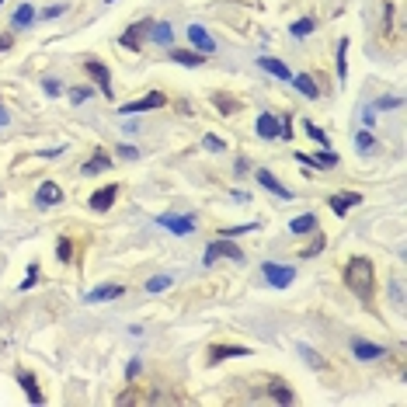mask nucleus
<instances>
[{
	"label": "nucleus",
	"instance_id": "nucleus-21",
	"mask_svg": "<svg viewBox=\"0 0 407 407\" xmlns=\"http://www.w3.org/2000/svg\"><path fill=\"white\" fill-rule=\"evenodd\" d=\"M258 67H261V70H268V74H275L279 81H289V77H293V74H289V67H286L282 60H272V56H261V60H258Z\"/></svg>",
	"mask_w": 407,
	"mask_h": 407
},
{
	"label": "nucleus",
	"instance_id": "nucleus-19",
	"mask_svg": "<svg viewBox=\"0 0 407 407\" xmlns=\"http://www.w3.org/2000/svg\"><path fill=\"white\" fill-rule=\"evenodd\" d=\"M18 383L25 387V394H28L32 404H42V390H39V383H35V376L28 369H18Z\"/></svg>",
	"mask_w": 407,
	"mask_h": 407
},
{
	"label": "nucleus",
	"instance_id": "nucleus-44",
	"mask_svg": "<svg viewBox=\"0 0 407 407\" xmlns=\"http://www.w3.org/2000/svg\"><path fill=\"white\" fill-rule=\"evenodd\" d=\"M125 376H129V383H132V380L139 376V362H136V359H132V362L125 366Z\"/></svg>",
	"mask_w": 407,
	"mask_h": 407
},
{
	"label": "nucleus",
	"instance_id": "nucleus-4",
	"mask_svg": "<svg viewBox=\"0 0 407 407\" xmlns=\"http://www.w3.org/2000/svg\"><path fill=\"white\" fill-rule=\"evenodd\" d=\"M167 104V95L164 91H150L146 98L139 102H129V104H118V115H139V111H150V108H164Z\"/></svg>",
	"mask_w": 407,
	"mask_h": 407
},
{
	"label": "nucleus",
	"instance_id": "nucleus-49",
	"mask_svg": "<svg viewBox=\"0 0 407 407\" xmlns=\"http://www.w3.org/2000/svg\"><path fill=\"white\" fill-rule=\"evenodd\" d=\"M104 4H111V0H104Z\"/></svg>",
	"mask_w": 407,
	"mask_h": 407
},
{
	"label": "nucleus",
	"instance_id": "nucleus-29",
	"mask_svg": "<svg viewBox=\"0 0 407 407\" xmlns=\"http://www.w3.org/2000/svg\"><path fill=\"white\" fill-rule=\"evenodd\" d=\"M345 60H348V39L338 42V77H341V81L348 77V63H345Z\"/></svg>",
	"mask_w": 407,
	"mask_h": 407
},
{
	"label": "nucleus",
	"instance_id": "nucleus-32",
	"mask_svg": "<svg viewBox=\"0 0 407 407\" xmlns=\"http://www.w3.org/2000/svg\"><path fill=\"white\" fill-rule=\"evenodd\" d=\"M300 355H303L306 362H310V366H313V369H327V366H324V362H320V355H317V352H313V348H310V345H300Z\"/></svg>",
	"mask_w": 407,
	"mask_h": 407
},
{
	"label": "nucleus",
	"instance_id": "nucleus-35",
	"mask_svg": "<svg viewBox=\"0 0 407 407\" xmlns=\"http://www.w3.org/2000/svg\"><path fill=\"white\" fill-rule=\"evenodd\" d=\"M355 143H359V150H362V153H369V150L376 146V139H373L369 132H359V136H355Z\"/></svg>",
	"mask_w": 407,
	"mask_h": 407
},
{
	"label": "nucleus",
	"instance_id": "nucleus-2",
	"mask_svg": "<svg viewBox=\"0 0 407 407\" xmlns=\"http://www.w3.org/2000/svg\"><path fill=\"white\" fill-rule=\"evenodd\" d=\"M216 258H230V261H237V265H244L247 258H244V251L237 247V244H230V237H219V240H212L209 247H205V265H212Z\"/></svg>",
	"mask_w": 407,
	"mask_h": 407
},
{
	"label": "nucleus",
	"instance_id": "nucleus-42",
	"mask_svg": "<svg viewBox=\"0 0 407 407\" xmlns=\"http://www.w3.org/2000/svg\"><path fill=\"white\" fill-rule=\"evenodd\" d=\"M35 279H39V265H32V268H28V279L21 282V289H32V286H35Z\"/></svg>",
	"mask_w": 407,
	"mask_h": 407
},
{
	"label": "nucleus",
	"instance_id": "nucleus-7",
	"mask_svg": "<svg viewBox=\"0 0 407 407\" xmlns=\"http://www.w3.org/2000/svg\"><path fill=\"white\" fill-rule=\"evenodd\" d=\"M157 223H160L164 230L178 233V237H188V233H195V219H192V216H157Z\"/></svg>",
	"mask_w": 407,
	"mask_h": 407
},
{
	"label": "nucleus",
	"instance_id": "nucleus-30",
	"mask_svg": "<svg viewBox=\"0 0 407 407\" xmlns=\"http://www.w3.org/2000/svg\"><path fill=\"white\" fill-rule=\"evenodd\" d=\"M313 25H317L313 18H300V21H293V25H289V32L300 39V35H310V32H313Z\"/></svg>",
	"mask_w": 407,
	"mask_h": 407
},
{
	"label": "nucleus",
	"instance_id": "nucleus-17",
	"mask_svg": "<svg viewBox=\"0 0 407 407\" xmlns=\"http://www.w3.org/2000/svg\"><path fill=\"white\" fill-rule=\"evenodd\" d=\"M111 164H115V160H111V157H108L104 150H98V153H95V157H91V160H88L84 167H81V174H84V178H95V174H102V171H108Z\"/></svg>",
	"mask_w": 407,
	"mask_h": 407
},
{
	"label": "nucleus",
	"instance_id": "nucleus-20",
	"mask_svg": "<svg viewBox=\"0 0 407 407\" xmlns=\"http://www.w3.org/2000/svg\"><path fill=\"white\" fill-rule=\"evenodd\" d=\"M125 296V286H98L95 293H88V303H104V300H118Z\"/></svg>",
	"mask_w": 407,
	"mask_h": 407
},
{
	"label": "nucleus",
	"instance_id": "nucleus-38",
	"mask_svg": "<svg viewBox=\"0 0 407 407\" xmlns=\"http://www.w3.org/2000/svg\"><path fill=\"white\" fill-rule=\"evenodd\" d=\"M115 153L122 157V160H136L139 153H136V146H129V143H122V146H115Z\"/></svg>",
	"mask_w": 407,
	"mask_h": 407
},
{
	"label": "nucleus",
	"instance_id": "nucleus-13",
	"mask_svg": "<svg viewBox=\"0 0 407 407\" xmlns=\"http://www.w3.org/2000/svg\"><path fill=\"white\" fill-rule=\"evenodd\" d=\"M254 178H258V185H261V188H268L272 195H279V199H293V192H289V188H282V181H279L272 171H265V167H261Z\"/></svg>",
	"mask_w": 407,
	"mask_h": 407
},
{
	"label": "nucleus",
	"instance_id": "nucleus-26",
	"mask_svg": "<svg viewBox=\"0 0 407 407\" xmlns=\"http://www.w3.org/2000/svg\"><path fill=\"white\" fill-rule=\"evenodd\" d=\"M212 104H216L223 115H233V111L240 108V102H237L233 95H223V91H216V95H212Z\"/></svg>",
	"mask_w": 407,
	"mask_h": 407
},
{
	"label": "nucleus",
	"instance_id": "nucleus-5",
	"mask_svg": "<svg viewBox=\"0 0 407 407\" xmlns=\"http://www.w3.org/2000/svg\"><path fill=\"white\" fill-rule=\"evenodd\" d=\"M352 355L359 362H380V359H387V348L383 345H373L366 338H352Z\"/></svg>",
	"mask_w": 407,
	"mask_h": 407
},
{
	"label": "nucleus",
	"instance_id": "nucleus-24",
	"mask_svg": "<svg viewBox=\"0 0 407 407\" xmlns=\"http://www.w3.org/2000/svg\"><path fill=\"white\" fill-rule=\"evenodd\" d=\"M289 81L296 84V91H300L303 98H310V102H313V98H320V88H317V84H313L306 74H300V77H289Z\"/></svg>",
	"mask_w": 407,
	"mask_h": 407
},
{
	"label": "nucleus",
	"instance_id": "nucleus-15",
	"mask_svg": "<svg viewBox=\"0 0 407 407\" xmlns=\"http://www.w3.org/2000/svg\"><path fill=\"white\" fill-rule=\"evenodd\" d=\"M254 129H258L261 139H279V118H275L272 111H261L258 122H254Z\"/></svg>",
	"mask_w": 407,
	"mask_h": 407
},
{
	"label": "nucleus",
	"instance_id": "nucleus-8",
	"mask_svg": "<svg viewBox=\"0 0 407 407\" xmlns=\"http://www.w3.org/2000/svg\"><path fill=\"white\" fill-rule=\"evenodd\" d=\"M188 42H192V46H195V53H202V56L216 53V39L205 32L202 25H188Z\"/></svg>",
	"mask_w": 407,
	"mask_h": 407
},
{
	"label": "nucleus",
	"instance_id": "nucleus-45",
	"mask_svg": "<svg viewBox=\"0 0 407 407\" xmlns=\"http://www.w3.org/2000/svg\"><path fill=\"white\" fill-rule=\"evenodd\" d=\"M390 289H394V303L401 306V303H404V293H401V279H394V286H390Z\"/></svg>",
	"mask_w": 407,
	"mask_h": 407
},
{
	"label": "nucleus",
	"instance_id": "nucleus-11",
	"mask_svg": "<svg viewBox=\"0 0 407 407\" xmlns=\"http://www.w3.org/2000/svg\"><path fill=\"white\" fill-rule=\"evenodd\" d=\"M296 160H303L306 167H320V171L338 167V153H334V150H327V146H324V153H317V157H310V153H296Z\"/></svg>",
	"mask_w": 407,
	"mask_h": 407
},
{
	"label": "nucleus",
	"instance_id": "nucleus-40",
	"mask_svg": "<svg viewBox=\"0 0 407 407\" xmlns=\"http://www.w3.org/2000/svg\"><path fill=\"white\" fill-rule=\"evenodd\" d=\"M60 14H67V4H53V7H46L42 11V18L49 21V18H60Z\"/></svg>",
	"mask_w": 407,
	"mask_h": 407
},
{
	"label": "nucleus",
	"instance_id": "nucleus-25",
	"mask_svg": "<svg viewBox=\"0 0 407 407\" xmlns=\"http://www.w3.org/2000/svg\"><path fill=\"white\" fill-rule=\"evenodd\" d=\"M289 230H293V233H313V230H317V216H313V212L296 216V219L289 223Z\"/></svg>",
	"mask_w": 407,
	"mask_h": 407
},
{
	"label": "nucleus",
	"instance_id": "nucleus-10",
	"mask_svg": "<svg viewBox=\"0 0 407 407\" xmlns=\"http://www.w3.org/2000/svg\"><path fill=\"white\" fill-rule=\"evenodd\" d=\"M146 28H150V21H136L132 28H125V32L118 35L122 49H132V53H136V49H139V42L146 39Z\"/></svg>",
	"mask_w": 407,
	"mask_h": 407
},
{
	"label": "nucleus",
	"instance_id": "nucleus-23",
	"mask_svg": "<svg viewBox=\"0 0 407 407\" xmlns=\"http://www.w3.org/2000/svg\"><path fill=\"white\" fill-rule=\"evenodd\" d=\"M171 60H174V63H185V67H202V53H188V49H174V46H171Z\"/></svg>",
	"mask_w": 407,
	"mask_h": 407
},
{
	"label": "nucleus",
	"instance_id": "nucleus-1",
	"mask_svg": "<svg viewBox=\"0 0 407 407\" xmlns=\"http://www.w3.org/2000/svg\"><path fill=\"white\" fill-rule=\"evenodd\" d=\"M341 279H345V289L355 296V300H362V303H373L376 300V268H373V261L369 258H348L345 261V268H341Z\"/></svg>",
	"mask_w": 407,
	"mask_h": 407
},
{
	"label": "nucleus",
	"instance_id": "nucleus-9",
	"mask_svg": "<svg viewBox=\"0 0 407 407\" xmlns=\"http://www.w3.org/2000/svg\"><path fill=\"white\" fill-rule=\"evenodd\" d=\"M115 199H118V185H104V188H98V192L88 199V205H91L95 212H108V209L115 205Z\"/></svg>",
	"mask_w": 407,
	"mask_h": 407
},
{
	"label": "nucleus",
	"instance_id": "nucleus-50",
	"mask_svg": "<svg viewBox=\"0 0 407 407\" xmlns=\"http://www.w3.org/2000/svg\"><path fill=\"white\" fill-rule=\"evenodd\" d=\"M0 4H4V0H0Z\"/></svg>",
	"mask_w": 407,
	"mask_h": 407
},
{
	"label": "nucleus",
	"instance_id": "nucleus-14",
	"mask_svg": "<svg viewBox=\"0 0 407 407\" xmlns=\"http://www.w3.org/2000/svg\"><path fill=\"white\" fill-rule=\"evenodd\" d=\"M146 35H150L157 46H164V49H171V46H174V35H171V25H167V21H150Z\"/></svg>",
	"mask_w": 407,
	"mask_h": 407
},
{
	"label": "nucleus",
	"instance_id": "nucleus-36",
	"mask_svg": "<svg viewBox=\"0 0 407 407\" xmlns=\"http://www.w3.org/2000/svg\"><path fill=\"white\" fill-rule=\"evenodd\" d=\"M202 143H205V150H212V153H223V150H226V143H223L219 136H205Z\"/></svg>",
	"mask_w": 407,
	"mask_h": 407
},
{
	"label": "nucleus",
	"instance_id": "nucleus-27",
	"mask_svg": "<svg viewBox=\"0 0 407 407\" xmlns=\"http://www.w3.org/2000/svg\"><path fill=\"white\" fill-rule=\"evenodd\" d=\"M56 258H60V265H70L74 261V240L70 237H60L56 240Z\"/></svg>",
	"mask_w": 407,
	"mask_h": 407
},
{
	"label": "nucleus",
	"instance_id": "nucleus-43",
	"mask_svg": "<svg viewBox=\"0 0 407 407\" xmlns=\"http://www.w3.org/2000/svg\"><path fill=\"white\" fill-rule=\"evenodd\" d=\"M11 46H14V32H4V35H0V53H7Z\"/></svg>",
	"mask_w": 407,
	"mask_h": 407
},
{
	"label": "nucleus",
	"instance_id": "nucleus-39",
	"mask_svg": "<svg viewBox=\"0 0 407 407\" xmlns=\"http://www.w3.org/2000/svg\"><path fill=\"white\" fill-rule=\"evenodd\" d=\"M254 230V223H244V226H226L223 230V237H240V233H251Z\"/></svg>",
	"mask_w": 407,
	"mask_h": 407
},
{
	"label": "nucleus",
	"instance_id": "nucleus-37",
	"mask_svg": "<svg viewBox=\"0 0 407 407\" xmlns=\"http://www.w3.org/2000/svg\"><path fill=\"white\" fill-rule=\"evenodd\" d=\"M324 244H327V240L317 233V237H313V244H310V247L303 251V258H313V254H320V251H324Z\"/></svg>",
	"mask_w": 407,
	"mask_h": 407
},
{
	"label": "nucleus",
	"instance_id": "nucleus-28",
	"mask_svg": "<svg viewBox=\"0 0 407 407\" xmlns=\"http://www.w3.org/2000/svg\"><path fill=\"white\" fill-rule=\"evenodd\" d=\"M32 18H35L32 4H21V7L14 11V18H11V21H14V28H28V25H32Z\"/></svg>",
	"mask_w": 407,
	"mask_h": 407
},
{
	"label": "nucleus",
	"instance_id": "nucleus-18",
	"mask_svg": "<svg viewBox=\"0 0 407 407\" xmlns=\"http://www.w3.org/2000/svg\"><path fill=\"white\" fill-rule=\"evenodd\" d=\"M362 202V195L359 192H345V195H331V212L334 216H345L352 205H359Z\"/></svg>",
	"mask_w": 407,
	"mask_h": 407
},
{
	"label": "nucleus",
	"instance_id": "nucleus-6",
	"mask_svg": "<svg viewBox=\"0 0 407 407\" xmlns=\"http://www.w3.org/2000/svg\"><path fill=\"white\" fill-rule=\"evenodd\" d=\"M84 74L98 84L104 91V98H115V91H111V74H108V67L104 63H98V60H84Z\"/></svg>",
	"mask_w": 407,
	"mask_h": 407
},
{
	"label": "nucleus",
	"instance_id": "nucleus-47",
	"mask_svg": "<svg viewBox=\"0 0 407 407\" xmlns=\"http://www.w3.org/2000/svg\"><path fill=\"white\" fill-rule=\"evenodd\" d=\"M174 104H178V111H181V115H192V104H188V102H174Z\"/></svg>",
	"mask_w": 407,
	"mask_h": 407
},
{
	"label": "nucleus",
	"instance_id": "nucleus-33",
	"mask_svg": "<svg viewBox=\"0 0 407 407\" xmlns=\"http://www.w3.org/2000/svg\"><path fill=\"white\" fill-rule=\"evenodd\" d=\"M303 129H306V136H310V139H317L320 146H327V132H324V129H317L313 122H303Z\"/></svg>",
	"mask_w": 407,
	"mask_h": 407
},
{
	"label": "nucleus",
	"instance_id": "nucleus-16",
	"mask_svg": "<svg viewBox=\"0 0 407 407\" xmlns=\"http://www.w3.org/2000/svg\"><path fill=\"white\" fill-rule=\"evenodd\" d=\"M35 202H39V205H60V202H63V188H60L56 181H42V185H39Z\"/></svg>",
	"mask_w": 407,
	"mask_h": 407
},
{
	"label": "nucleus",
	"instance_id": "nucleus-22",
	"mask_svg": "<svg viewBox=\"0 0 407 407\" xmlns=\"http://www.w3.org/2000/svg\"><path fill=\"white\" fill-rule=\"evenodd\" d=\"M268 394H272V401H279V404H293V401H296V394H293V387H286L282 380H272V387H268Z\"/></svg>",
	"mask_w": 407,
	"mask_h": 407
},
{
	"label": "nucleus",
	"instance_id": "nucleus-41",
	"mask_svg": "<svg viewBox=\"0 0 407 407\" xmlns=\"http://www.w3.org/2000/svg\"><path fill=\"white\" fill-rule=\"evenodd\" d=\"M376 108H380V111H394V108H401V98H380Z\"/></svg>",
	"mask_w": 407,
	"mask_h": 407
},
{
	"label": "nucleus",
	"instance_id": "nucleus-48",
	"mask_svg": "<svg viewBox=\"0 0 407 407\" xmlns=\"http://www.w3.org/2000/svg\"><path fill=\"white\" fill-rule=\"evenodd\" d=\"M0 125H7V111L4 108H0Z\"/></svg>",
	"mask_w": 407,
	"mask_h": 407
},
{
	"label": "nucleus",
	"instance_id": "nucleus-31",
	"mask_svg": "<svg viewBox=\"0 0 407 407\" xmlns=\"http://www.w3.org/2000/svg\"><path fill=\"white\" fill-rule=\"evenodd\" d=\"M171 286V275H153L150 282H146V293H164Z\"/></svg>",
	"mask_w": 407,
	"mask_h": 407
},
{
	"label": "nucleus",
	"instance_id": "nucleus-46",
	"mask_svg": "<svg viewBox=\"0 0 407 407\" xmlns=\"http://www.w3.org/2000/svg\"><path fill=\"white\" fill-rule=\"evenodd\" d=\"M42 88H46L49 95H60V91H63V88H60V81H49V77H46V84H42Z\"/></svg>",
	"mask_w": 407,
	"mask_h": 407
},
{
	"label": "nucleus",
	"instance_id": "nucleus-3",
	"mask_svg": "<svg viewBox=\"0 0 407 407\" xmlns=\"http://www.w3.org/2000/svg\"><path fill=\"white\" fill-rule=\"evenodd\" d=\"M261 272H265V282L275 286V289H289L293 279H296V268H293V265H279V261L261 265Z\"/></svg>",
	"mask_w": 407,
	"mask_h": 407
},
{
	"label": "nucleus",
	"instance_id": "nucleus-12",
	"mask_svg": "<svg viewBox=\"0 0 407 407\" xmlns=\"http://www.w3.org/2000/svg\"><path fill=\"white\" fill-rule=\"evenodd\" d=\"M240 355H251V348H240V345H212L209 348V362H226V359H240Z\"/></svg>",
	"mask_w": 407,
	"mask_h": 407
},
{
	"label": "nucleus",
	"instance_id": "nucleus-34",
	"mask_svg": "<svg viewBox=\"0 0 407 407\" xmlns=\"http://www.w3.org/2000/svg\"><path fill=\"white\" fill-rule=\"evenodd\" d=\"M74 104H84L88 98H91V88H70V95H67Z\"/></svg>",
	"mask_w": 407,
	"mask_h": 407
}]
</instances>
